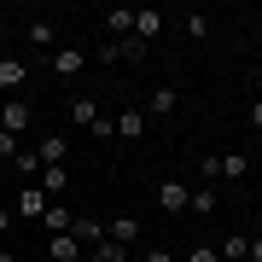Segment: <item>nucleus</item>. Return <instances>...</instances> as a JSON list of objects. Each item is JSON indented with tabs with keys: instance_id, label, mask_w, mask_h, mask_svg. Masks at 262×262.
Masks as SVG:
<instances>
[{
	"instance_id": "obj_1",
	"label": "nucleus",
	"mask_w": 262,
	"mask_h": 262,
	"mask_svg": "<svg viewBox=\"0 0 262 262\" xmlns=\"http://www.w3.org/2000/svg\"><path fill=\"white\" fill-rule=\"evenodd\" d=\"M29 122H35V105H29L24 94L0 99V128H6V134H18V140H24V134H29Z\"/></svg>"
},
{
	"instance_id": "obj_2",
	"label": "nucleus",
	"mask_w": 262,
	"mask_h": 262,
	"mask_svg": "<svg viewBox=\"0 0 262 262\" xmlns=\"http://www.w3.org/2000/svg\"><path fill=\"white\" fill-rule=\"evenodd\" d=\"M47 204H53V198L41 192L35 181H29V187H24L18 198H12V215H24V222H41V215H47Z\"/></svg>"
},
{
	"instance_id": "obj_3",
	"label": "nucleus",
	"mask_w": 262,
	"mask_h": 262,
	"mask_svg": "<svg viewBox=\"0 0 262 262\" xmlns=\"http://www.w3.org/2000/svg\"><path fill=\"white\" fill-rule=\"evenodd\" d=\"M47 64H53V76H64V82H70V76H82V70H88V53H82V47H53Z\"/></svg>"
},
{
	"instance_id": "obj_4",
	"label": "nucleus",
	"mask_w": 262,
	"mask_h": 262,
	"mask_svg": "<svg viewBox=\"0 0 262 262\" xmlns=\"http://www.w3.org/2000/svg\"><path fill=\"white\" fill-rule=\"evenodd\" d=\"M70 239L82 245V251H94V245L105 239V222H94V215H82V210H76V215H70Z\"/></svg>"
},
{
	"instance_id": "obj_5",
	"label": "nucleus",
	"mask_w": 262,
	"mask_h": 262,
	"mask_svg": "<svg viewBox=\"0 0 262 262\" xmlns=\"http://www.w3.org/2000/svg\"><path fill=\"white\" fill-rule=\"evenodd\" d=\"M35 158H41V169H47V163H64L70 158V134H41V140H35Z\"/></svg>"
},
{
	"instance_id": "obj_6",
	"label": "nucleus",
	"mask_w": 262,
	"mask_h": 262,
	"mask_svg": "<svg viewBox=\"0 0 262 262\" xmlns=\"http://www.w3.org/2000/svg\"><path fill=\"white\" fill-rule=\"evenodd\" d=\"M35 187H41V192H47L53 204H58V198L70 192V169H64V163H47V169H41V175H35Z\"/></svg>"
},
{
	"instance_id": "obj_7",
	"label": "nucleus",
	"mask_w": 262,
	"mask_h": 262,
	"mask_svg": "<svg viewBox=\"0 0 262 262\" xmlns=\"http://www.w3.org/2000/svg\"><path fill=\"white\" fill-rule=\"evenodd\" d=\"M24 82H29V64H18V58H0V99H12Z\"/></svg>"
},
{
	"instance_id": "obj_8",
	"label": "nucleus",
	"mask_w": 262,
	"mask_h": 262,
	"mask_svg": "<svg viewBox=\"0 0 262 262\" xmlns=\"http://www.w3.org/2000/svg\"><path fill=\"white\" fill-rule=\"evenodd\" d=\"M105 239H117V245H140V215H117V222H105Z\"/></svg>"
},
{
	"instance_id": "obj_9",
	"label": "nucleus",
	"mask_w": 262,
	"mask_h": 262,
	"mask_svg": "<svg viewBox=\"0 0 262 262\" xmlns=\"http://www.w3.org/2000/svg\"><path fill=\"white\" fill-rule=\"evenodd\" d=\"M134 35L151 47V41L163 35V12H158V6H140V12H134Z\"/></svg>"
},
{
	"instance_id": "obj_10",
	"label": "nucleus",
	"mask_w": 262,
	"mask_h": 262,
	"mask_svg": "<svg viewBox=\"0 0 262 262\" xmlns=\"http://www.w3.org/2000/svg\"><path fill=\"white\" fill-rule=\"evenodd\" d=\"M187 198H192V192H187V181H158V204H163L169 215L187 210Z\"/></svg>"
},
{
	"instance_id": "obj_11",
	"label": "nucleus",
	"mask_w": 262,
	"mask_h": 262,
	"mask_svg": "<svg viewBox=\"0 0 262 262\" xmlns=\"http://www.w3.org/2000/svg\"><path fill=\"white\" fill-rule=\"evenodd\" d=\"M24 35H29V47H41V53H53V47H58V24H53V18H35Z\"/></svg>"
},
{
	"instance_id": "obj_12",
	"label": "nucleus",
	"mask_w": 262,
	"mask_h": 262,
	"mask_svg": "<svg viewBox=\"0 0 262 262\" xmlns=\"http://www.w3.org/2000/svg\"><path fill=\"white\" fill-rule=\"evenodd\" d=\"M99 117H105V111H99V105L88 99V94H76V99H70V128H94Z\"/></svg>"
},
{
	"instance_id": "obj_13",
	"label": "nucleus",
	"mask_w": 262,
	"mask_h": 262,
	"mask_svg": "<svg viewBox=\"0 0 262 262\" xmlns=\"http://www.w3.org/2000/svg\"><path fill=\"white\" fill-rule=\"evenodd\" d=\"M111 128H117V140H140L146 134V111H117Z\"/></svg>"
},
{
	"instance_id": "obj_14",
	"label": "nucleus",
	"mask_w": 262,
	"mask_h": 262,
	"mask_svg": "<svg viewBox=\"0 0 262 262\" xmlns=\"http://www.w3.org/2000/svg\"><path fill=\"white\" fill-rule=\"evenodd\" d=\"M245 169H251L245 151H222V158H215V181H245Z\"/></svg>"
},
{
	"instance_id": "obj_15",
	"label": "nucleus",
	"mask_w": 262,
	"mask_h": 262,
	"mask_svg": "<svg viewBox=\"0 0 262 262\" xmlns=\"http://www.w3.org/2000/svg\"><path fill=\"white\" fill-rule=\"evenodd\" d=\"M47 256H53V262H82L88 251H82V245H76L70 233H53V239H47Z\"/></svg>"
},
{
	"instance_id": "obj_16",
	"label": "nucleus",
	"mask_w": 262,
	"mask_h": 262,
	"mask_svg": "<svg viewBox=\"0 0 262 262\" xmlns=\"http://www.w3.org/2000/svg\"><path fill=\"white\" fill-rule=\"evenodd\" d=\"M88 262H134V251H128V245H117V239H99L94 251H88Z\"/></svg>"
},
{
	"instance_id": "obj_17",
	"label": "nucleus",
	"mask_w": 262,
	"mask_h": 262,
	"mask_svg": "<svg viewBox=\"0 0 262 262\" xmlns=\"http://www.w3.org/2000/svg\"><path fill=\"white\" fill-rule=\"evenodd\" d=\"M175 105H181V88H151V99H146V111H158V117H169V111H175Z\"/></svg>"
},
{
	"instance_id": "obj_18",
	"label": "nucleus",
	"mask_w": 262,
	"mask_h": 262,
	"mask_svg": "<svg viewBox=\"0 0 262 262\" xmlns=\"http://www.w3.org/2000/svg\"><path fill=\"white\" fill-rule=\"evenodd\" d=\"M105 29H111L117 41H122V35H134V6H111V12H105Z\"/></svg>"
},
{
	"instance_id": "obj_19",
	"label": "nucleus",
	"mask_w": 262,
	"mask_h": 262,
	"mask_svg": "<svg viewBox=\"0 0 262 262\" xmlns=\"http://www.w3.org/2000/svg\"><path fill=\"white\" fill-rule=\"evenodd\" d=\"M70 215H76L70 204H47V215H41V222H47V239L53 233H70Z\"/></svg>"
},
{
	"instance_id": "obj_20",
	"label": "nucleus",
	"mask_w": 262,
	"mask_h": 262,
	"mask_svg": "<svg viewBox=\"0 0 262 262\" xmlns=\"http://www.w3.org/2000/svg\"><path fill=\"white\" fill-rule=\"evenodd\" d=\"M215 251H222V262H245V256H251V239H245V233H227Z\"/></svg>"
},
{
	"instance_id": "obj_21",
	"label": "nucleus",
	"mask_w": 262,
	"mask_h": 262,
	"mask_svg": "<svg viewBox=\"0 0 262 262\" xmlns=\"http://www.w3.org/2000/svg\"><path fill=\"white\" fill-rule=\"evenodd\" d=\"M215 204H222V198H215V187H198V192L187 198V210H192V215H210Z\"/></svg>"
},
{
	"instance_id": "obj_22",
	"label": "nucleus",
	"mask_w": 262,
	"mask_h": 262,
	"mask_svg": "<svg viewBox=\"0 0 262 262\" xmlns=\"http://www.w3.org/2000/svg\"><path fill=\"white\" fill-rule=\"evenodd\" d=\"M117 47H122V58H134V64H146V53H151V47H146V41H140V35H122V41H117Z\"/></svg>"
},
{
	"instance_id": "obj_23",
	"label": "nucleus",
	"mask_w": 262,
	"mask_h": 262,
	"mask_svg": "<svg viewBox=\"0 0 262 262\" xmlns=\"http://www.w3.org/2000/svg\"><path fill=\"white\" fill-rule=\"evenodd\" d=\"M187 35L192 41H210V18H204V12H187Z\"/></svg>"
},
{
	"instance_id": "obj_24",
	"label": "nucleus",
	"mask_w": 262,
	"mask_h": 262,
	"mask_svg": "<svg viewBox=\"0 0 262 262\" xmlns=\"http://www.w3.org/2000/svg\"><path fill=\"white\" fill-rule=\"evenodd\" d=\"M0 158H12V163L24 158V140H18V134H6V128H0Z\"/></svg>"
},
{
	"instance_id": "obj_25",
	"label": "nucleus",
	"mask_w": 262,
	"mask_h": 262,
	"mask_svg": "<svg viewBox=\"0 0 262 262\" xmlns=\"http://www.w3.org/2000/svg\"><path fill=\"white\" fill-rule=\"evenodd\" d=\"M187 262H222V251L215 245H187Z\"/></svg>"
},
{
	"instance_id": "obj_26",
	"label": "nucleus",
	"mask_w": 262,
	"mask_h": 262,
	"mask_svg": "<svg viewBox=\"0 0 262 262\" xmlns=\"http://www.w3.org/2000/svg\"><path fill=\"white\" fill-rule=\"evenodd\" d=\"M140 262H175V251H140Z\"/></svg>"
},
{
	"instance_id": "obj_27",
	"label": "nucleus",
	"mask_w": 262,
	"mask_h": 262,
	"mask_svg": "<svg viewBox=\"0 0 262 262\" xmlns=\"http://www.w3.org/2000/svg\"><path fill=\"white\" fill-rule=\"evenodd\" d=\"M12 222H18V215H12V204H0V233H12Z\"/></svg>"
},
{
	"instance_id": "obj_28",
	"label": "nucleus",
	"mask_w": 262,
	"mask_h": 262,
	"mask_svg": "<svg viewBox=\"0 0 262 262\" xmlns=\"http://www.w3.org/2000/svg\"><path fill=\"white\" fill-rule=\"evenodd\" d=\"M245 117H251V128H262V99H251V111H245Z\"/></svg>"
},
{
	"instance_id": "obj_29",
	"label": "nucleus",
	"mask_w": 262,
	"mask_h": 262,
	"mask_svg": "<svg viewBox=\"0 0 262 262\" xmlns=\"http://www.w3.org/2000/svg\"><path fill=\"white\" fill-rule=\"evenodd\" d=\"M245 262H262V233L251 239V256H245Z\"/></svg>"
},
{
	"instance_id": "obj_30",
	"label": "nucleus",
	"mask_w": 262,
	"mask_h": 262,
	"mask_svg": "<svg viewBox=\"0 0 262 262\" xmlns=\"http://www.w3.org/2000/svg\"><path fill=\"white\" fill-rule=\"evenodd\" d=\"M0 58H6V29H0Z\"/></svg>"
},
{
	"instance_id": "obj_31",
	"label": "nucleus",
	"mask_w": 262,
	"mask_h": 262,
	"mask_svg": "<svg viewBox=\"0 0 262 262\" xmlns=\"http://www.w3.org/2000/svg\"><path fill=\"white\" fill-rule=\"evenodd\" d=\"M0 262H18V256H12V251H0Z\"/></svg>"
}]
</instances>
